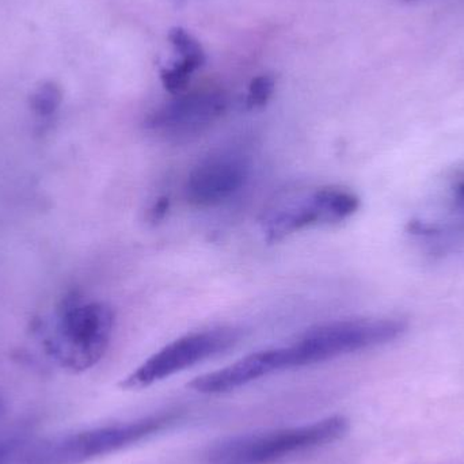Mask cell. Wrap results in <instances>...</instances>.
<instances>
[{
    "label": "cell",
    "instance_id": "obj_1",
    "mask_svg": "<svg viewBox=\"0 0 464 464\" xmlns=\"http://www.w3.org/2000/svg\"><path fill=\"white\" fill-rule=\"evenodd\" d=\"M182 419V411H169L136 421L68 433L33 446L24 452V460L26 464L89 463L160 435Z\"/></svg>",
    "mask_w": 464,
    "mask_h": 464
},
{
    "label": "cell",
    "instance_id": "obj_2",
    "mask_svg": "<svg viewBox=\"0 0 464 464\" xmlns=\"http://www.w3.org/2000/svg\"><path fill=\"white\" fill-rule=\"evenodd\" d=\"M113 310L105 303L86 302L79 295L63 299L53 332L45 341L49 356L65 370L83 372L105 356L113 334Z\"/></svg>",
    "mask_w": 464,
    "mask_h": 464
},
{
    "label": "cell",
    "instance_id": "obj_3",
    "mask_svg": "<svg viewBox=\"0 0 464 464\" xmlns=\"http://www.w3.org/2000/svg\"><path fill=\"white\" fill-rule=\"evenodd\" d=\"M349 420L332 416L313 424L234 436L214 444L208 464H275L329 446L348 433Z\"/></svg>",
    "mask_w": 464,
    "mask_h": 464
},
{
    "label": "cell",
    "instance_id": "obj_4",
    "mask_svg": "<svg viewBox=\"0 0 464 464\" xmlns=\"http://www.w3.org/2000/svg\"><path fill=\"white\" fill-rule=\"evenodd\" d=\"M360 208L359 196L343 188L327 187L286 198L265 212L261 230L266 242H280L284 237L315 226L345 222Z\"/></svg>",
    "mask_w": 464,
    "mask_h": 464
},
{
    "label": "cell",
    "instance_id": "obj_5",
    "mask_svg": "<svg viewBox=\"0 0 464 464\" xmlns=\"http://www.w3.org/2000/svg\"><path fill=\"white\" fill-rule=\"evenodd\" d=\"M235 329H214L192 333L166 345L152 354L140 367L121 382L125 390H141L195 367L206 360L219 356L239 343Z\"/></svg>",
    "mask_w": 464,
    "mask_h": 464
},
{
    "label": "cell",
    "instance_id": "obj_6",
    "mask_svg": "<svg viewBox=\"0 0 464 464\" xmlns=\"http://www.w3.org/2000/svg\"><path fill=\"white\" fill-rule=\"evenodd\" d=\"M227 94L222 90H198L176 95L173 101L150 114L146 127L171 140L196 138L219 121L228 109Z\"/></svg>",
    "mask_w": 464,
    "mask_h": 464
},
{
    "label": "cell",
    "instance_id": "obj_7",
    "mask_svg": "<svg viewBox=\"0 0 464 464\" xmlns=\"http://www.w3.org/2000/svg\"><path fill=\"white\" fill-rule=\"evenodd\" d=\"M248 163L235 152H219L198 162L185 185L188 201L198 208H212L231 200L248 179Z\"/></svg>",
    "mask_w": 464,
    "mask_h": 464
},
{
    "label": "cell",
    "instance_id": "obj_8",
    "mask_svg": "<svg viewBox=\"0 0 464 464\" xmlns=\"http://www.w3.org/2000/svg\"><path fill=\"white\" fill-rule=\"evenodd\" d=\"M169 40L181 59L174 62L171 67L163 68L160 79L170 94L179 95L187 90L193 73L206 64L207 56L201 44L182 27L171 29Z\"/></svg>",
    "mask_w": 464,
    "mask_h": 464
},
{
    "label": "cell",
    "instance_id": "obj_9",
    "mask_svg": "<svg viewBox=\"0 0 464 464\" xmlns=\"http://www.w3.org/2000/svg\"><path fill=\"white\" fill-rule=\"evenodd\" d=\"M62 102V92L54 84L41 86L32 98V108L40 117H49L57 111Z\"/></svg>",
    "mask_w": 464,
    "mask_h": 464
},
{
    "label": "cell",
    "instance_id": "obj_10",
    "mask_svg": "<svg viewBox=\"0 0 464 464\" xmlns=\"http://www.w3.org/2000/svg\"><path fill=\"white\" fill-rule=\"evenodd\" d=\"M275 92V79L270 75H259L251 81L248 87L246 106L248 109H261L269 102Z\"/></svg>",
    "mask_w": 464,
    "mask_h": 464
},
{
    "label": "cell",
    "instance_id": "obj_11",
    "mask_svg": "<svg viewBox=\"0 0 464 464\" xmlns=\"http://www.w3.org/2000/svg\"><path fill=\"white\" fill-rule=\"evenodd\" d=\"M22 439L18 436H8L0 439V464H10L16 454L21 451Z\"/></svg>",
    "mask_w": 464,
    "mask_h": 464
},
{
    "label": "cell",
    "instance_id": "obj_12",
    "mask_svg": "<svg viewBox=\"0 0 464 464\" xmlns=\"http://www.w3.org/2000/svg\"><path fill=\"white\" fill-rule=\"evenodd\" d=\"M169 207H170V200L168 198H158L150 209V220L154 223L160 222L168 214Z\"/></svg>",
    "mask_w": 464,
    "mask_h": 464
},
{
    "label": "cell",
    "instance_id": "obj_13",
    "mask_svg": "<svg viewBox=\"0 0 464 464\" xmlns=\"http://www.w3.org/2000/svg\"><path fill=\"white\" fill-rule=\"evenodd\" d=\"M454 200L458 206L462 207L464 208V179L462 181L458 182L454 188Z\"/></svg>",
    "mask_w": 464,
    "mask_h": 464
},
{
    "label": "cell",
    "instance_id": "obj_14",
    "mask_svg": "<svg viewBox=\"0 0 464 464\" xmlns=\"http://www.w3.org/2000/svg\"><path fill=\"white\" fill-rule=\"evenodd\" d=\"M0 413H2V402H0Z\"/></svg>",
    "mask_w": 464,
    "mask_h": 464
}]
</instances>
